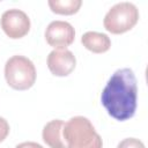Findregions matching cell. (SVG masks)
<instances>
[{"instance_id": "8fae6325", "label": "cell", "mask_w": 148, "mask_h": 148, "mask_svg": "<svg viewBox=\"0 0 148 148\" xmlns=\"http://www.w3.org/2000/svg\"><path fill=\"white\" fill-rule=\"evenodd\" d=\"M117 148H146L143 142L136 138H127L120 141Z\"/></svg>"}, {"instance_id": "8992f818", "label": "cell", "mask_w": 148, "mask_h": 148, "mask_svg": "<svg viewBox=\"0 0 148 148\" xmlns=\"http://www.w3.org/2000/svg\"><path fill=\"white\" fill-rule=\"evenodd\" d=\"M74 38L75 30L66 21H52L45 29V39L56 50H65L74 42Z\"/></svg>"}, {"instance_id": "ba28073f", "label": "cell", "mask_w": 148, "mask_h": 148, "mask_svg": "<svg viewBox=\"0 0 148 148\" xmlns=\"http://www.w3.org/2000/svg\"><path fill=\"white\" fill-rule=\"evenodd\" d=\"M64 124L65 123L60 119H53L44 126L42 136L50 148H67L62 136Z\"/></svg>"}, {"instance_id": "4fadbf2b", "label": "cell", "mask_w": 148, "mask_h": 148, "mask_svg": "<svg viewBox=\"0 0 148 148\" xmlns=\"http://www.w3.org/2000/svg\"><path fill=\"white\" fill-rule=\"evenodd\" d=\"M15 148H44L42 145L37 143V142H34V141H27V142H22V143H18Z\"/></svg>"}, {"instance_id": "52a82bcc", "label": "cell", "mask_w": 148, "mask_h": 148, "mask_svg": "<svg viewBox=\"0 0 148 148\" xmlns=\"http://www.w3.org/2000/svg\"><path fill=\"white\" fill-rule=\"evenodd\" d=\"M76 66V58L69 50H53L47 56V67L56 76H67Z\"/></svg>"}, {"instance_id": "5b68a950", "label": "cell", "mask_w": 148, "mask_h": 148, "mask_svg": "<svg viewBox=\"0 0 148 148\" xmlns=\"http://www.w3.org/2000/svg\"><path fill=\"white\" fill-rule=\"evenodd\" d=\"M1 28L12 39L24 37L30 30V18L21 9H8L1 15Z\"/></svg>"}, {"instance_id": "6da1fadb", "label": "cell", "mask_w": 148, "mask_h": 148, "mask_svg": "<svg viewBox=\"0 0 148 148\" xmlns=\"http://www.w3.org/2000/svg\"><path fill=\"white\" fill-rule=\"evenodd\" d=\"M101 102L112 118L119 121L132 118L138 105V84L134 72L131 68L116 71L102 91Z\"/></svg>"}, {"instance_id": "7a4b0ae2", "label": "cell", "mask_w": 148, "mask_h": 148, "mask_svg": "<svg viewBox=\"0 0 148 148\" xmlns=\"http://www.w3.org/2000/svg\"><path fill=\"white\" fill-rule=\"evenodd\" d=\"M62 136L67 148H103L101 135L83 116H75L65 123Z\"/></svg>"}, {"instance_id": "277c9868", "label": "cell", "mask_w": 148, "mask_h": 148, "mask_svg": "<svg viewBox=\"0 0 148 148\" xmlns=\"http://www.w3.org/2000/svg\"><path fill=\"white\" fill-rule=\"evenodd\" d=\"M139 21V9L132 2L124 1L112 6L103 20L104 28L114 35L131 30Z\"/></svg>"}, {"instance_id": "30bf717a", "label": "cell", "mask_w": 148, "mask_h": 148, "mask_svg": "<svg viewBox=\"0 0 148 148\" xmlns=\"http://www.w3.org/2000/svg\"><path fill=\"white\" fill-rule=\"evenodd\" d=\"M49 7L56 14L72 15L79 12L82 1L81 0H49Z\"/></svg>"}, {"instance_id": "3957f363", "label": "cell", "mask_w": 148, "mask_h": 148, "mask_svg": "<svg viewBox=\"0 0 148 148\" xmlns=\"http://www.w3.org/2000/svg\"><path fill=\"white\" fill-rule=\"evenodd\" d=\"M34 62L24 56H13L5 65V77L9 87L15 90H27L36 81Z\"/></svg>"}, {"instance_id": "7c38bea8", "label": "cell", "mask_w": 148, "mask_h": 148, "mask_svg": "<svg viewBox=\"0 0 148 148\" xmlns=\"http://www.w3.org/2000/svg\"><path fill=\"white\" fill-rule=\"evenodd\" d=\"M9 124L8 121L3 118V117H0V142H2L9 134Z\"/></svg>"}, {"instance_id": "9c48e42d", "label": "cell", "mask_w": 148, "mask_h": 148, "mask_svg": "<svg viewBox=\"0 0 148 148\" xmlns=\"http://www.w3.org/2000/svg\"><path fill=\"white\" fill-rule=\"evenodd\" d=\"M83 46L94 53H104L111 46V39L108 35L97 31H87L81 37Z\"/></svg>"}]
</instances>
